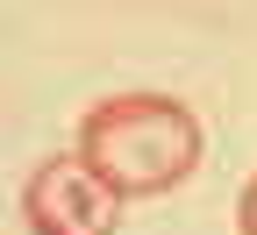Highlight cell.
Here are the masks:
<instances>
[{
    "instance_id": "6da1fadb",
    "label": "cell",
    "mask_w": 257,
    "mask_h": 235,
    "mask_svg": "<svg viewBox=\"0 0 257 235\" xmlns=\"http://www.w3.org/2000/svg\"><path fill=\"white\" fill-rule=\"evenodd\" d=\"M79 157L121 199L172 192L200 171V114L172 93H114L93 100L79 121Z\"/></svg>"
},
{
    "instance_id": "7a4b0ae2",
    "label": "cell",
    "mask_w": 257,
    "mask_h": 235,
    "mask_svg": "<svg viewBox=\"0 0 257 235\" xmlns=\"http://www.w3.org/2000/svg\"><path fill=\"white\" fill-rule=\"evenodd\" d=\"M22 221H29V235H114L121 192L79 150L72 157H43L29 171V185H22Z\"/></svg>"
},
{
    "instance_id": "3957f363",
    "label": "cell",
    "mask_w": 257,
    "mask_h": 235,
    "mask_svg": "<svg viewBox=\"0 0 257 235\" xmlns=\"http://www.w3.org/2000/svg\"><path fill=\"white\" fill-rule=\"evenodd\" d=\"M236 235H257V178H250L243 199H236Z\"/></svg>"
}]
</instances>
